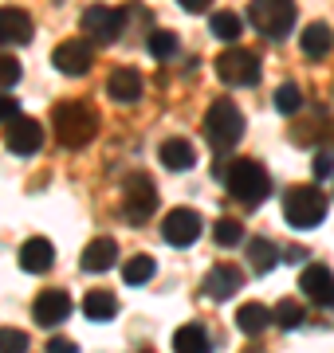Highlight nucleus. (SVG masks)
<instances>
[{"instance_id": "f257e3e1", "label": "nucleus", "mask_w": 334, "mask_h": 353, "mask_svg": "<svg viewBox=\"0 0 334 353\" xmlns=\"http://www.w3.org/2000/svg\"><path fill=\"white\" fill-rule=\"evenodd\" d=\"M52 126H55V138L59 145L67 150H83L95 134H99V110L83 99H67L52 110Z\"/></svg>"}, {"instance_id": "f03ea898", "label": "nucleus", "mask_w": 334, "mask_h": 353, "mask_svg": "<svg viewBox=\"0 0 334 353\" xmlns=\"http://www.w3.org/2000/svg\"><path fill=\"white\" fill-rule=\"evenodd\" d=\"M224 189L232 192V201H236V204H244V208H259V204L268 201V192H271V176H268V169H264L259 161L240 157V161H232Z\"/></svg>"}, {"instance_id": "7ed1b4c3", "label": "nucleus", "mask_w": 334, "mask_h": 353, "mask_svg": "<svg viewBox=\"0 0 334 353\" xmlns=\"http://www.w3.org/2000/svg\"><path fill=\"white\" fill-rule=\"evenodd\" d=\"M201 130H205V138L213 150H232L236 141L244 138V114H240V106L232 99H213V106L205 110Z\"/></svg>"}, {"instance_id": "20e7f679", "label": "nucleus", "mask_w": 334, "mask_h": 353, "mask_svg": "<svg viewBox=\"0 0 334 353\" xmlns=\"http://www.w3.org/2000/svg\"><path fill=\"white\" fill-rule=\"evenodd\" d=\"M283 220L295 232H311L326 220V196L315 185H295L283 192Z\"/></svg>"}, {"instance_id": "39448f33", "label": "nucleus", "mask_w": 334, "mask_h": 353, "mask_svg": "<svg viewBox=\"0 0 334 353\" xmlns=\"http://www.w3.org/2000/svg\"><path fill=\"white\" fill-rule=\"evenodd\" d=\"M248 20H252V28H256L259 36H268L279 43L295 28V4L291 0H256L248 8Z\"/></svg>"}, {"instance_id": "423d86ee", "label": "nucleus", "mask_w": 334, "mask_h": 353, "mask_svg": "<svg viewBox=\"0 0 334 353\" xmlns=\"http://www.w3.org/2000/svg\"><path fill=\"white\" fill-rule=\"evenodd\" d=\"M217 75L228 87H256L259 83V55L252 48H228L217 55Z\"/></svg>"}, {"instance_id": "0eeeda50", "label": "nucleus", "mask_w": 334, "mask_h": 353, "mask_svg": "<svg viewBox=\"0 0 334 353\" xmlns=\"http://www.w3.org/2000/svg\"><path fill=\"white\" fill-rule=\"evenodd\" d=\"M122 208H126V220L130 224H146L157 208V185L150 173H130L126 185H122Z\"/></svg>"}, {"instance_id": "6e6552de", "label": "nucleus", "mask_w": 334, "mask_h": 353, "mask_svg": "<svg viewBox=\"0 0 334 353\" xmlns=\"http://www.w3.org/2000/svg\"><path fill=\"white\" fill-rule=\"evenodd\" d=\"M79 24H83V36L90 43H115L122 36V28H126V12L122 8H110V4H95V8L83 12Z\"/></svg>"}, {"instance_id": "1a4fd4ad", "label": "nucleus", "mask_w": 334, "mask_h": 353, "mask_svg": "<svg viewBox=\"0 0 334 353\" xmlns=\"http://www.w3.org/2000/svg\"><path fill=\"white\" fill-rule=\"evenodd\" d=\"M4 145L12 153H20V157H32V153H39V145H43V126H39L36 118L20 114L12 126H4Z\"/></svg>"}, {"instance_id": "9d476101", "label": "nucleus", "mask_w": 334, "mask_h": 353, "mask_svg": "<svg viewBox=\"0 0 334 353\" xmlns=\"http://www.w3.org/2000/svg\"><path fill=\"white\" fill-rule=\"evenodd\" d=\"M52 63L63 71V75L79 79V75H87L90 63H95V51H90L87 39H67V43H59V48L52 51Z\"/></svg>"}, {"instance_id": "9b49d317", "label": "nucleus", "mask_w": 334, "mask_h": 353, "mask_svg": "<svg viewBox=\"0 0 334 353\" xmlns=\"http://www.w3.org/2000/svg\"><path fill=\"white\" fill-rule=\"evenodd\" d=\"M299 287L315 306H334V271L326 263H307L299 275Z\"/></svg>"}, {"instance_id": "f8f14e48", "label": "nucleus", "mask_w": 334, "mask_h": 353, "mask_svg": "<svg viewBox=\"0 0 334 353\" xmlns=\"http://www.w3.org/2000/svg\"><path fill=\"white\" fill-rule=\"evenodd\" d=\"M161 236H166V243H173V248H189V243H197V236H201V216H197L193 208H173V212L166 216V224H161Z\"/></svg>"}, {"instance_id": "ddd939ff", "label": "nucleus", "mask_w": 334, "mask_h": 353, "mask_svg": "<svg viewBox=\"0 0 334 353\" xmlns=\"http://www.w3.org/2000/svg\"><path fill=\"white\" fill-rule=\"evenodd\" d=\"M32 318H36L43 330L67 322V318H71V299H67V290H43L36 299V306H32Z\"/></svg>"}, {"instance_id": "4468645a", "label": "nucleus", "mask_w": 334, "mask_h": 353, "mask_svg": "<svg viewBox=\"0 0 334 353\" xmlns=\"http://www.w3.org/2000/svg\"><path fill=\"white\" fill-rule=\"evenodd\" d=\"M20 271H28V275H48L55 263V248L52 240H43V236H32V240L20 243Z\"/></svg>"}, {"instance_id": "2eb2a0df", "label": "nucleus", "mask_w": 334, "mask_h": 353, "mask_svg": "<svg viewBox=\"0 0 334 353\" xmlns=\"http://www.w3.org/2000/svg\"><path fill=\"white\" fill-rule=\"evenodd\" d=\"M115 263H118V243L110 240V236L90 240L87 248H83V259H79V267H83L87 275H103V271H110Z\"/></svg>"}, {"instance_id": "dca6fc26", "label": "nucleus", "mask_w": 334, "mask_h": 353, "mask_svg": "<svg viewBox=\"0 0 334 353\" xmlns=\"http://www.w3.org/2000/svg\"><path fill=\"white\" fill-rule=\"evenodd\" d=\"M240 287H244V275H240V267L217 263V267H213V271L205 275V294H208V299H217V303L232 299V294H236Z\"/></svg>"}, {"instance_id": "f3484780", "label": "nucleus", "mask_w": 334, "mask_h": 353, "mask_svg": "<svg viewBox=\"0 0 334 353\" xmlns=\"http://www.w3.org/2000/svg\"><path fill=\"white\" fill-rule=\"evenodd\" d=\"M0 43H32V16L24 8H0Z\"/></svg>"}, {"instance_id": "a211bd4d", "label": "nucleus", "mask_w": 334, "mask_h": 353, "mask_svg": "<svg viewBox=\"0 0 334 353\" xmlns=\"http://www.w3.org/2000/svg\"><path fill=\"white\" fill-rule=\"evenodd\" d=\"M106 94L122 106H134L141 99V75L134 67H115V75L106 79Z\"/></svg>"}, {"instance_id": "6ab92c4d", "label": "nucleus", "mask_w": 334, "mask_h": 353, "mask_svg": "<svg viewBox=\"0 0 334 353\" xmlns=\"http://www.w3.org/2000/svg\"><path fill=\"white\" fill-rule=\"evenodd\" d=\"M161 165L166 169H173V173H185V169H193L197 165V150H193V141H185V138H169L161 141Z\"/></svg>"}, {"instance_id": "aec40b11", "label": "nucleus", "mask_w": 334, "mask_h": 353, "mask_svg": "<svg viewBox=\"0 0 334 353\" xmlns=\"http://www.w3.org/2000/svg\"><path fill=\"white\" fill-rule=\"evenodd\" d=\"M236 326H240V334L256 338V334H264V330L271 326V310L264 303H244L236 310Z\"/></svg>"}, {"instance_id": "412c9836", "label": "nucleus", "mask_w": 334, "mask_h": 353, "mask_svg": "<svg viewBox=\"0 0 334 353\" xmlns=\"http://www.w3.org/2000/svg\"><path fill=\"white\" fill-rule=\"evenodd\" d=\"M83 314L90 318V322H110V318L118 314V299L110 294V290H87V299H83Z\"/></svg>"}, {"instance_id": "4be33fe9", "label": "nucleus", "mask_w": 334, "mask_h": 353, "mask_svg": "<svg viewBox=\"0 0 334 353\" xmlns=\"http://www.w3.org/2000/svg\"><path fill=\"white\" fill-rule=\"evenodd\" d=\"M248 263H252L256 275H268L271 267L279 263V248L271 240H264V236H256V240H248Z\"/></svg>"}, {"instance_id": "5701e85b", "label": "nucleus", "mask_w": 334, "mask_h": 353, "mask_svg": "<svg viewBox=\"0 0 334 353\" xmlns=\"http://www.w3.org/2000/svg\"><path fill=\"white\" fill-rule=\"evenodd\" d=\"M173 353H208V334H205V326H197V322L181 326L177 334H173Z\"/></svg>"}, {"instance_id": "b1692460", "label": "nucleus", "mask_w": 334, "mask_h": 353, "mask_svg": "<svg viewBox=\"0 0 334 353\" xmlns=\"http://www.w3.org/2000/svg\"><path fill=\"white\" fill-rule=\"evenodd\" d=\"M334 48V36L326 24H307V32H303V55H311V59H322V55H331Z\"/></svg>"}, {"instance_id": "393cba45", "label": "nucleus", "mask_w": 334, "mask_h": 353, "mask_svg": "<svg viewBox=\"0 0 334 353\" xmlns=\"http://www.w3.org/2000/svg\"><path fill=\"white\" fill-rule=\"evenodd\" d=\"M157 271L154 255H130L126 263H122V279H126V287H141V283H150Z\"/></svg>"}, {"instance_id": "a878e982", "label": "nucleus", "mask_w": 334, "mask_h": 353, "mask_svg": "<svg viewBox=\"0 0 334 353\" xmlns=\"http://www.w3.org/2000/svg\"><path fill=\"white\" fill-rule=\"evenodd\" d=\"M208 32L217 39H224V43H236L240 39V32H244V20L236 12H213L208 16Z\"/></svg>"}, {"instance_id": "bb28decb", "label": "nucleus", "mask_w": 334, "mask_h": 353, "mask_svg": "<svg viewBox=\"0 0 334 353\" xmlns=\"http://www.w3.org/2000/svg\"><path fill=\"white\" fill-rule=\"evenodd\" d=\"M213 240H217L220 248H236V243L244 240V224L232 220V216H220L217 224H213Z\"/></svg>"}, {"instance_id": "cd10ccee", "label": "nucleus", "mask_w": 334, "mask_h": 353, "mask_svg": "<svg viewBox=\"0 0 334 353\" xmlns=\"http://www.w3.org/2000/svg\"><path fill=\"white\" fill-rule=\"evenodd\" d=\"M303 318H307V314H303V306L291 303V299H287V303H279L275 310H271V322H275L279 330H299V326H303Z\"/></svg>"}, {"instance_id": "c85d7f7f", "label": "nucleus", "mask_w": 334, "mask_h": 353, "mask_svg": "<svg viewBox=\"0 0 334 353\" xmlns=\"http://www.w3.org/2000/svg\"><path fill=\"white\" fill-rule=\"evenodd\" d=\"M299 106H303V90H299L295 83H283V87L275 90V110L279 114H295Z\"/></svg>"}, {"instance_id": "c756f323", "label": "nucleus", "mask_w": 334, "mask_h": 353, "mask_svg": "<svg viewBox=\"0 0 334 353\" xmlns=\"http://www.w3.org/2000/svg\"><path fill=\"white\" fill-rule=\"evenodd\" d=\"M146 48H150L154 59H169V55L177 51V36H173V32H154V36L146 39Z\"/></svg>"}, {"instance_id": "7c9ffc66", "label": "nucleus", "mask_w": 334, "mask_h": 353, "mask_svg": "<svg viewBox=\"0 0 334 353\" xmlns=\"http://www.w3.org/2000/svg\"><path fill=\"white\" fill-rule=\"evenodd\" d=\"M0 353H28V334L24 330L4 326L0 330Z\"/></svg>"}, {"instance_id": "2f4dec72", "label": "nucleus", "mask_w": 334, "mask_h": 353, "mask_svg": "<svg viewBox=\"0 0 334 353\" xmlns=\"http://www.w3.org/2000/svg\"><path fill=\"white\" fill-rule=\"evenodd\" d=\"M20 75H24V67L16 63L12 55H0V90H8L20 83Z\"/></svg>"}, {"instance_id": "473e14b6", "label": "nucleus", "mask_w": 334, "mask_h": 353, "mask_svg": "<svg viewBox=\"0 0 334 353\" xmlns=\"http://www.w3.org/2000/svg\"><path fill=\"white\" fill-rule=\"evenodd\" d=\"M16 118H20V106H16V99L0 94V126H12Z\"/></svg>"}, {"instance_id": "72a5a7b5", "label": "nucleus", "mask_w": 334, "mask_h": 353, "mask_svg": "<svg viewBox=\"0 0 334 353\" xmlns=\"http://www.w3.org/2000/svg\"><path fill=\"white\" fill-rule=\"evenodd\" d=\"M315 173H319V176H334V153H319V157H315Z\"/></svg>"}, {"instance_id": "f704fd0d", "label": "nucleus", "mask_w": 334, "mask_h": 353, "mask_svg": "<svg viewBox=\"0 0 334 353\" xmlns=\"http://www.w3.org/2000/svg\"><path fill=\"white\" fill-rule=\"evenodd\" d=\"M48 353H79V345L71 338H52L48 341Z\"/></svg>"}, {"instance_id": "c9c22d12", "label": "nucleus", "mask_w": 334, "mask_h": 353, "mask_svg": "<svg viewBox=\"0 0 334 353\" xmlns=\"http://www.w3.org/2000/svg\"><path fill=\"white\" fill-rule=\"evenodd\" d=\"M181 4H185V12H205V4H208V0H181Z\"/></svg>"}, {"instance_id": "e433bc0d", "label": "nucleus", "mask_w": 334, "mask_h": 353, "mask_svg": "<svg viewBox=\"0 0 334 353\" xmlns=\"http://www.w3.org/2000/svg\"><path fill=\"white\" fill-rule=\"evenodd\" d=\"M303 255H307L303 248H287V255H283V259H291V263H303Z\"/></svg>"}, {"instance_id": "4c0bfd02", "label": "nucleus", "mask_w": 334, "mask_h": 353, "mask_svg": "<svg viewBox=\"0 0 334 353\" xmlns=\"http://www.w3.org/2000/svg\"><path fill=\"white\" fill-rule=\"evenodd\" d=\"M248 353H259V350H248Z\"/></svg>"}]
</instances>
